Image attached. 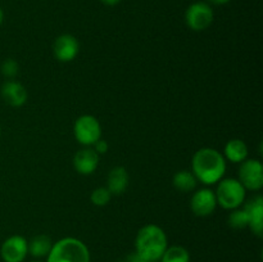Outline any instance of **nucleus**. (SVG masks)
<instances>
[{"label":"nucleus","mask_w":263,"mask_h":262,"mask_svg":"<svg viewBox=\"0 0 263 262\" xmlns=\"http://www.w3.org/2000/svg\"><path fill=\"white\" fill-rule=\"evenodd\" d=\"M192 172L198 181L213 185L220 181L226 172V159L222 153L213 148H202L195 152L192 159Z\"/></svg>","instance_id":"f257e3e1"},{"label":"nucleus","mask_w":263,"mask_h":262,"mask_svg":"<svg viewBox=\"0 0 263 262\" xmlns=\"http://www.w3.org/2000/svg\"><path fill=\"white\" fill-rule=\"evenodd\" d=\"M168 247L167 235L162 228L148 223L138 231L135 238V253L149 262L161 259Z\"/></svg>","instance_id":"f03ea898"},{"label":"nucleus","mask_w":263,"mask_h":262,"mask_svg":"<svg viewBox=\"0 0 263 262\" xmlns=\"http://www.w3.org/2000/svg\"><path fill=\"white\" fill-rule=\"evenodd\" d=\"M46 262H90V251L77 238H63L53 243Z\"/></svg>","instance_id":"7ed1b4c3"},{"label":"nucleus","mask_w":263,"mask_h":262,"mask_svg":"<svg viewBox=\"0 0 263 262\" xmlns=\"http://www.w3.org/2000/svg\"><path fill=\"white\" fill-rule=\"evenodd\" d=\"M246 194L247 190L238 179H221L215 192L217 205L229 211L241 207Z\"/></svg>","instance_id":"20e7f679"},{"label":"nucleus","mask_w":263,"mask_h":262,"mask_svg":"<svg viewBox=\"0 0 263 262\" xmlns=\"http://www.w3.org/2000/svg\"><path fill=\"white\" fill-rule=\"evenodd\" d=\"M73 135L81 145L92 146L102 139V126L94 116L82 115L74 121Z\"/></svg>","instance_id":"39448f33"},{"label":"nucleus","mask_w":263,"mask_h":262,"mask_svg":"<svg viewBox=\"0 0 263 262\" xmlns=\"http://www.w3.org/2000/svg\"><path fill=\"white\" fill-rule=\"evenodd\" d=\"M215 13L208 3L197 2L189 5L185 13V22L193 31H204L212 25Z\"/></svg>","instance_id":"423d86ee"},{"label":"nucleus","mask_w":263,"mask_h":262,"mask_svg":"<svg viewBox=\"0 0 263 262\" xmlns=\"http://www.w3.org/2000/svg\"><path fill=\"white\" fill-rule=\"evenodd\" d=\"M239 181L246 190L258 192L263 188V164L258 159H246L239 169Z\"/></svg>","instance_id":"0eeeda50"},{"label":"nucleus","mask_w":263,"mask_h":262,"mask_svg":"<svg viewBox=\"0 0 263 262\" xmlns=\"http://www.w3.org/2000/svg\"><path fill=\"white\" fill-rule=\"evenodd\" d=\"M28 253V241L22 235H12L4 240L0 254L4 262H23Z\"/></svg>","instance_id":"6e6552de"},{"label":"nucleus","mask_w":263,"mask_h":262,"mask_svg":"<svg viewBox=\"0 0 263 262\" xmlns=\"http://www.w3.org/2000/svg\"><path fill=\"white\" fill-rule=\"evenodd\" d=\"M216 207H217V200H216L215 192L208 188L197 190L190 200V208L198 217H207L212 215Z\"/></svg>","instance_id":"1a4fd4ad"},{"label":"nucleus","mask_w":263,"mask_h":262,"mask_svg":"<svg viewBox=\"0 0 263 262\" xmlns=\"http://www.w3.org/2000/svg\"><path fill=\"white\" fill-rule=\"evenodd\" d=\"M79 50L80 44L73 35L63 33V35L58 36L54 41L53 53L57 61L59 62L67 63V62L73 61L79 54Z\"/></svg>","instance_id":"9d476101"},{"label":"nucleus","mask_w":263,"mask_h":262,"mask_svg":"<svg viewBox=\"0 0 263 262\" xmlns=\"http://www.w3.org/2000/svg\"><path fill=\"white\" fill-rule=\"evenodd\" d=\"M243 208L248 216V228L252 233L261 238L263 234V198L261 195L252 198L244 204Z\"/></svg>","instance_id":"9b49d317"},{"label":"nucleus","mask_w":263,"mask_h":262,"mask_svg":"<svg viewBox=\"0 0 263 262\" xmlns=\"http://www.w3.org/2000/svg\"><path fill=\"white\" fill-rule=\"evenodd\" d=\"M99 154L90 146L77 152L73 157V167L80 175H91L99 166Z\"/></svg>","instance_id":"f8f14e48"},{"label":"nucleus","mask_w":263,"mask_h":262,"mask_svg":"<svg viewBox=\"0 0 263 262\" xmlns=\"http://www.w3.org/2000/svg\"><path fill=\"white\" fill-rule=\"evenodd\" d=\"M2 97L10 107H22L27 102V90L21 82L8 80L2 86Z\"/></svg>","instance_id":"ddd939ff"},{"label":"nucleus","mask_w":263,"mask_h":262,"mask_svg":"<svg viewBox=\"0 0 263 262\" xmlns=\"http://www.w3.org/2000/svg\"><path fill=\"white\" fill-rule=\"evenodd\" d=\"M128 186L127 170L122 166L113 167L107 177V189L112 195H121Z\"/></svg>","instance_id":"4468645a"},{"label":"nucleus","mask_w":263,"mask_h":262,"mask_svg":"<svg viewBox=\"0 0 263 262\" xmlns=\"http://www.w3.org/2000/svg\"><path fill=\"white\" fill-rule=\"evenodd\" d=\"M223 157L233 163H241L248 157V146L241 139H231L226 143Z\"/></svg>","instance_id":"2eb2a0df"},{"label":"nucleus","mask_w":263,"mask_h":262,"mask_svg":"<svg viewBox=\"0 0 263 262\" xmlns=\"http://www.w3.org/2000/svg\"><path fill=\"white\" fill-rule=\"evenodd\" d=\"M51 247H53L51 239L45 234H40V235L33 236L28 241V253L35 258H43V257H48Z\"/></svg>","instance_id":"dca6fc26"},{"label":"nucleus","mask_w":263,"mask_h":262,"mask_svg":"<svg viewBox=\"0 0 263 262\" xmlns=\"http://www.w3.org/2000/svg\"><path fill=\"white\" fill-rule=\"evenodd\" d=\"M172 184H174L175 189H177L179 192L187 193L192 192V190H194L195 188H197L198 180L192 171L181 170V171H177L176 174L174 175Z\"/></svg>","instance_id":"f3484780"},{"label":"nucleus","mask_w":263,"mask_h":262,"mask_svg":"<svg viewBox=\"0 0 263 262\" xmlns=\"http://www.w3.org/2000/svg\"><path fill=\"white\" fill-rule=\"evenodd\" d=\"M161 262H190V253L186 248L181 246L167 247L163 256L159 259Z\"/></svg>","instance_id":"a211bd4d"},{"label":"nucleus","mask_w":263,"mask_h":262,"mask_svg":"<svg viewBox=\"0 0 263 262\" xmlns=\"http://www.w3.org/2000/svg\"><path fill=\"white\" fill-rule=\"evenodd\" d=\"M248 216L244 208H235L231 210V213L229 215V225L234 229H246L248 228Z\"/></svg>","instance_id":"6ab92c4d"},{"label":"nucleus","mask_w":263,"mask_h":262,"mask_svg":"<svg viewBox=\"0 0 263 262\" xmlns=\"http://www.w3.org/2000/svg\"><path fill=\"white\" fill-rule=\"evenodd\" d=\"M110 198H112V194L107 189V186L95 188L91 192V195H90V200L97 207H104V205H107L110 202Z\"/></svg>","instance_id":"aec40b11"},{"label":"nucleus","mask_w":263,"mask_h":262,"mask_svg":"<svg viewBox=\"0 0 263 262\" xmlns=\"http://www.w3.org/2000/svg\"><path fill=\"white\" fill-rule=\"evenodd\" d=\"M20 72V64L14 59H5L2 64V73L8 79H13Z\"/></svg>","instance_id":"412c9836"},{"label":"nucleus","mask_w":263,"mask_h":262,"mask_svg":"<svg viewBox=\"0 0 263 262\" xmlns=\"http://www.w3.org/2000/svg\"><path fill=\"white\" fill-rule=\"evenodd\" d=\"M92 146H94V148H92V149H94V151L97 152V153L99 154V156H100V154H105V153H107L108 148H109V145H108L107 141L103 140V139H99V140H98L97 143H95Z\"/></svg>","instance_id":"4be33fe9"},{"label":"nucleus","mask_w":263,"mask_h":262,"mask_svg":"<svg viewBox=\"0 0 263 262\" xmlns=\"http://www.w3.org/2000/svg\"><path fill=\"white\" fill-rule=\"evenodd\" d=\"M127 261L128 262H149V261H146V259L141 258L138 253H133L131 256H128Z\"/></svg>","instance_id":"5701e85b"},{"label":"nucleus","mask_w":263,"mask_h":262,"mask_svg":"<svg viewBox=\"0 0 263 262\" xmlns=\"http://www.w3.org/2000/svg\"><path fill=\"white\" fill-rule=\"evenodd\" d=\"M100 2H102L103 4L109 5V7H113V5H117L118 3L121 2V0H100Z\"/></svg>","instance_id":"b1692460"},{"label":"nucleus","mask_w":263,"mask_h":262,"mask_svg":"<svg viewBox=\"0 0 263 262\" xmlns=\"http://www.w3.org/2000/svg\"><path fill=\"white\" fill-rule=\"evenodd\" d=\"M210 3H212V4H216V5H222V4H228L230 0H208Z\"/></svg>","instance_id":"393cba45"},{"label":"nucleus","mask_w":263,"mask_h":262,"mask_svg":"<svg viewBox=\"0 0 263 262\" xmlns=\"http://www.w3.org/2000/svg\"><path fill=\"white\" fill-rule=\"evenodd\" d=\"M3 21H4V12H3V9L0 8V25L3 23Z\"/></svg>","instance_id":"a878e982"},{"label":"nucleus","mask_w":263,"mask_h":262,"mask_svg":"<svg viewBox=\"0 0 263 262\" xmlns=\"http://www.w3.org/2000/svg\"><path fill=\"white\" fill-rule=\"evenodd\" d=\"M116 262H128L127 259H122V261H116Z\"/></svg>","instance_id":"bb28decb"},{"label":"nucleus","mask_w":263,"mask_h":262,"mask_svg":"<svg viewBox=\"0 0 263 262\" xmlns=\"http://www.w3.org/2000/svg\"><path fill=\"white\" fill-rule=\"evenodd\" d=\"M33 262H41V261H33Z\"/></svg>","instance_id":"cd10ccee"},{"label":"nucleus","mask_w":263,"mask_h":262,"mask_svg":"<svg viewBox=\"0 0 263 262\" xmlns=\"http://www.w3.org/2000/svg\"><path fill=\"white\" fill-rule=\"evenodd\" d=\"M156 262H159V261H156Z\"/></svg>","instance_id":"c85d7f7f"}]
</instances>
